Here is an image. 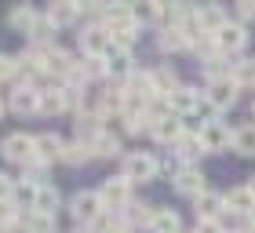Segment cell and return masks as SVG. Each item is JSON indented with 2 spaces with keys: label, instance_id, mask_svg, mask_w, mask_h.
Masks as SVG:
<instances>
[{
  "label": "cell",
  "instance_id": "6",
  "mask_svg": "<svg viewBox=\"0 0 255 233\" xmlns=\"http://www.w3.org/2000/svg\"><path fill=\"white\" fill-rule=\"evenodd\" d=\"M215 44H219V51H241L248 44V26H241V22H226V26L215 33Z\"/></svg>",
  "mask_w": 255,
  "mask_h": 233
},
{
  "label": "cell",
  "instance_id": "31",
  "mask_svg": "<svg viewBox=\"0 0 255 233\" xmlns=\"http://www.w3.org/2000/svg\"><path fill=\"white\" fill-rule=\"evenodd\" d=\"M11 201H15V179H7L0 171V204H11Z\"/></svg>",
  "mask_w": 255,
  "mask_h": 233
},
{
  "label": "cell",
  "instance_id": "7",
  "mask_svg": "<svg viewBox=\"0 0 255 233\" xmlns=\"http://www.w3.org/2000/svg\"><path fill=\"white\" fill-rule=\"evenodd\" d=\"M102 201H99V193H77L73 197V215L80 219V223H99L102 219Z\"/></svg>",
  "mask_w": 255,
  "mask_h": 233
},
{
  "label": "cell",
  "instance_id": "12",
  "mask_svg": "<svg viewBox=\"0 0 255 233\" xmlns=\"http://www.w3.org/2000/svg\"><path fill=\"white\" fill-rule=\"evenodd\" d=\"M168 106L175 110V113H182V116H190V110L201 106V91H197V88H182V84H179V88L168 95Z\"/></svg>",
  "mask_w": 255,
  "mask_h": 233
},
{
  "label": "cell",
  "instance_id": "32",
  "mask_svg": "<svg viewBox=\"0 0 255 233\" xmlns=\"http://www.w3.org/2000/svg\"><path fill=\"white\" fill-rule=\"evenodd\" d=\"M15 73H18V58L0 55V80H7V77H15Z\"/></svg>",
  "mask_w": 255,
  "mask_h": 233
},
{
  "label": "cell",
  "instance_id": "10",
  "mask_svg": "<svg viewBox=\"0 0 255 233\" xmlns=\"http://www.w3.org/2000/svg\"><path fill=\"white\" fill-rule=\"evenodd\" d=\"M226 11L223 7H215V4H208V7H197V26H201V33H208V37H215L219 29L226 26Z\"/></svg>",
  "mask_w": 255,
  "mask_h": 233
},
{
  "label": "cell",
  "instance_id": "11",
  "mask_svg": "<svg viewBox=\"0 0 255 233\" xmlns=\"http://www.w3.org/2000/svg\"><path fill=\"white\" fill-rule=\"evenodd\" d=\"M11 110L15 113H40V91L29 88V84L15 88L11 91Z\"/></svg>",
  "mask_w": 255,
  "mask_h": 233
},
{
  "label": "cell",
  "instance_id": "9",
  "mask_svg": "<svg viewBox=\"0 0 255 233\" xmlns=\"http://www.w3.org/2000/svg\"><path fill=\"white\" fill-rule=\"evenodd\" d=\"M237 102V84L234 80H215L212 88H208V106L212 110H230Z\"/></svg>",
  "mask_w": 255,
  "mask_h": 233
},
{
  "label": "cell",
  "instance_id": "34",
  "mask_svg": "<svg viewBox=\"0 0 255 233\" xmlns=\"http://www.w3.org/2000/svg\"><path fill=\"white\" fill-rule=\"evenodd\" d=\"M128 208H131V212H128V215H131V219H135V223H146V219H153V215H149V212H146V204H142V201H131V204H128Z\"/></svg>",
  "mask_w": 255,
  "mask_h": 233
},
{
  "label": "cell",
  "instance_id": "41",
  "mask_svg": "<svg viewBox=\"0 0 255 233\" xmlns=\"http://www.w3.org/2000/svg\"><path fill=\"white\" fill-rule=\"evenodd\" d=\"M77 233H84V230H77Z\"/></svg>",
  "mask_w": 255,
  "mask_h": 233
},
{
  "label": "cell",
  "instance_id": "38",
  "mask_svg": "<svg viewBox=\"0 0 255 233\" xmlns=\"http://www.w3.org/2000/svg\"><path fill=\"white\" fill-rule=\"evenodd\" d=\"M0 116H4V102H0Z\"/></svg>",
  "mask_w": 255,
  "mask_h": 233
},
{
  "label": "cell",
  "instance_id": "19",
  "mask_svg": "<svg viewBox=\"0 0 255 233\" xmlns=\"http://www.w3.org/2000/svg\"><path fill=\"white\" fill-rule=\"evenodd\" d=\"M106 73H113V77H128V80H131V73H135L131 55H128L124 48H113V51H110V62H106Z\"/></svg>",
  "mask_w": 255,
  "mask_h": 233
},
{
  "label": "cell",
  "instance_id": "37",
  "mask_svg": "<svg viewBox=\"0 0 255 233\" xmlns=\"http://www.w3.org/2000/svg\"><path fill=\"white\" fill-rule=\"evenodd\" d=\"M248 193L255 197V175H252V179H248Z\"/></svg>",
  "mask_w": 255,
  "mask_h": 233
},
{
  "label": "cell",
  "instance_id": "21",
  "mask_svg": "<svg viewBox=\"0 0 255 233\" xmlns=\"http://www.w3.org/2000/svg\"><path fill=\"white\" fill-rule=\"evenodd\" d=\"M55 208H59V190H55V186H40L37 201H33V212L37 215H55Z\"/></svg>",
  "mask_w": 255,
  "mask_h": 233
},
{
  "label": "cell",
  "instance_id": "13",
  "mask_svg": "<svg viewBox=\"0 0 255 233\" xmlns=\"http://www.w3.org/2000/svg\"><path fill=\"white\" fill-rule=\"evenodd\" d=\"M62 153H66V142H62L59 135H51V131L48 135H37V160H40L44 168H48L51 160H59Z\"/></svg>",
  "mask_w": 255,
  "mask_h": 233
},
{
  "label": "cell",
  "instance_id": "28",
  "mask_svg": "<svg viewBox=\"0 0 255 233\" xmlns=\"http://www.w3.org/2000/svg\"><path fill=\"white\" fill-rule=\"evenodd\" d=\"M230 80H234L237 88H241V84H255V58H248V62H237Z\"/></svg>",
  "mask_w": 255,
  "mask_h": 233
},
{
  "label": "cell",
  "instance_id": "29",
  "mask_svg": "<svg viewBox=\"0 0 255 233\" xmlns=\"http://www.w3.org/2000/svg\"><path fill=\"white\" fill-rule=\"evenodd\" d=\"M51 230H55V219L51 215H37V212H33L26 219V233H51Z\"/></svg>",
  "mask_w": 255,
  "mask_h": 233
},
{
  "label": "cell",
  "instance_id": "22",
  "mask_svg": "<svg viewBox=\"0 0 255 233\" xmlns=\"http://www.w3.org/2000/svg\"><path fill=\"white\" fill-rule=\"evenodd\" d=\"M91 153H95V157H117V153H121V142H117V135H110V131H99L95 138H91Z\"/></svg>",
  "mask_w": 255,
  "mask_h": 233
},
{
  "label": "cell",
  "instance_id": "39",
  "mask_svg": "<svg viewBox=\"0 0 255 233\" xmlns=\"http://www.w3.org/2000/svg\"><path fill=\"white\" fill-rule=\"evenodd\" d=\"M113 233H124V230H113Z\"/></svg>",
  "mask_w": 255,
  "mask_h": 233
},
{
  "label": "cell",
  "instance_id": "16",
  "mask_svg": "<svg viewBox=\"0 0 255 233\" xmlns=\"http://www.w3.org/2000/svg\"><path fill=\"white\" fill-rule=\"evenodd\" d=\"M226 212H237V215H252L255 212V197L248 193V186H237V190L226 193Z\"/></svg>",
  "mask_w": 255,
  "mask_h": 233
},
{
  "label": "cell",
  "instance_id": "3",
  "mask_svg": "<svg viewBox=\"0 0 255 233\" xmlns=\"http://www.w3.org/2000/svg\"><path fill=\"white\" fill-rule=\"evenodd\" d=\"M80 48H84L88 58H106L113 51V37L106 26H88L84 33H80Z\"/></svg>",
  "mask_w": 255,
  "mask_h": 233
},
{
  "label": "cell",
  "instance_id": "5",
  "mask_svg": "<svg viewBox=\"0 0 255 233\" xmlns=\"http://www.w3.org/2000/svg\"><path fill=\"white\" fill-rule=\"evenodd\" d=\"M201 146H204V153H215V149L234 146V127H226L223 120H208L201 127Z\"/></svg>",
  "mask_w": 255,
  "mask_h": 233
},
{
  "label": "cell",
  "instance_id": "33",
  "mask_svg": "<svg viewBox=\"0 0 255 233\" xmlns=\"http://www.w3.org/2000/svg\"><path fill=\"white\" fill-rule=\"evenodd\" d=\"M237 18H241V26H245V22H255V0L237 4Z\"/></svg>",
  "mask_w": 255,
  "mask_h": 233
},
{
  "label": "cell",
  "instance_id": "24",
  "mask_svg": "<svg viewBox=\"0 0 255 233\" xmlns=\"http://www.w3.org/2000/svg\"><path fill=\"white\" fill-rule=\"evenodd\" d=\"M149 223H153V233H182V223H179V215L175 212H153V219H149Z\"/></svg>",
  "mask_w": 255,
  "mask_h": 233
},
{
  "label": "cell",
  "instance_id": "8",
  "mask_svg": "<svg viewBox=\"0 0 255 233\" xmlns=\"http://www.w3.org/2000/svg\"><path fill=\"white\" fill-rule=\"evenodd\" d=\"M171 182H175V190H179L182 197H201V193L208 190V186H204V175L197 171V168H179Z\"/></svg>",
  "mask_w": 255,
  "mask_h": 233
},
{
  "label": "cell",
  "instance_id": "23",
  "mask_svg": "<svg viewBox=\"0 0 255 233\" xmlns=\"http://www.w3.org/2000/svg\"><path fill=\"white\" fill-rule=\"evenodd\" d=\"M157 48H160V51H179V48H186L182 29H179V26H164V29H160V37H157Z\"/></svg>",
  "mask_w": 255,
  "mask_h": 233
},
{
  "label": "cell",
  "instance_id": "20",
  "mask_svg": "<svg viewBox=\"0 0 255 233\" xmlns=\"http://www.w3.org/2000/svg\"><path fill=\"white\" fill-rule=\"evenodd\" d=\"M48 18H51L55 29H59V26H73V22L80 18V4H51Z\"/></svg>",
  "mask_w": 255,
  "mask_h": 233
},
{
  "label": "cell",
  "instance_id": "2",
  "mask_svg": "<svg viewBox=\"0 0 255 233\" xmlns=\"http://www.w3.org/2000/svg\"><path fill=\"white\" fill-rule=\"evenodd\" d=\"M157 171H160V160L153 153H131V157H124V179H131V182H153Z\"/></svg>",
  "mask_w": 255,
  "mask_h": 233
},
{
  "label": "cell",
  "instance_id": "27",
  "mask_svg": "<svg viewBox=\"0 0 255 233\" xmlns=\"http://www.w3.org/2000/svg\"><path fill=\"white\" fill-rule=\"evenodd\" d=\"M91 157H95V153H91V146H84V142H69L66 153H62L66 164H84V160H91Z\"/></svg>",
  "mask_w": 255,
  "mask_h": 233
},
{
  "label": "cell",
  "instance_id": "35",
  "mask_svg": "<svg viewBox=\"0 0 255 233\" xmlns=\"http://www.w3.org/2000/svg\"><path fill=\"white\" fill-rule=\"evenodd\" d=\"M197 233H226V230H223L219 219H201V223H197Z\"/></svg>",
  "mask_w": 255,
  "mask_h": 233
},
{
  "label": "cell",
  "instance_id": "36",
  "mask_svg": "<svg viewBox=\"0 0 255 233\" xmlns=\"http://www.w3.org/2000/svg\"><path fill=\"white\" fill-rule=\"evenodd\" d=\"M11 226H15V208L0 204V230H11Z\"/></svg>",
  "mask_w": 255,
  "mask_h": 233
},
{
  "label": "cell",
  "instance_id": "4",
  "mask_svg": "<svg viewBox=\"0 0 255 233\" xmlns=\"http://www.w3.org/2000/svg\"><path fill=\"white\" fill-rule=\"evenodd\" d=\"M4 157L15 160V164H29V160H37V138H33V135H22V131L7 135V138H4Z\"/></svg>",
  "mask_w": 255,
  "mask_h": 233
},
{
  "label": "cell",
  "instance_id": "26",
  "mask_svg": "<svg viewBox=\"0 0 255 233\" xmlns=\"http://www.w3.org/2000/svg\"><path fill=\"white\" fill-rule=\"evenodd\" d=\"M153 88L164 91V95H171V91L179 88V80H175V73H171L168 66H160V69H153Z\"/></svg>",
  "mask_w": 255,
  "mask_h": 233
},
{
  "label": "cell",
  "instance_id": "40",
  "mask_svg": "<svg viewBox=\"0 0 255 233\" xmlns=\"http://www.w3.org/2000/svg\"><path fill=\"white\" fill-rule=\"evenodd\" d=\"M252 230H255V219H252Z\"/></svg>",
  "mask_w": 255,
  "mask_h": 233
},
{
  "label": "cell",
  "instance_id": "1",
  "mask_svg": "<svg viewBox=\"0 0 255 233\" xmlns=\"http://www.w3.org/2000/svg\"><path fill=\"white\" fill-rule=\"evenodd\" d=\"M99 201L106 212H121V208L131 204V179H124V175H113V179L102 182L99 190Z\"/></svg>",
  "mask_w": 255,
  "mask_h": 233
},
{
  "label": "cell",
  "instance_id": "25",
  "mask_svg": "<svg viewBox=\"0 0 255 233\" xmlns=\"http://www.w3.org/2000/svg\"><path fill=\"white\" fill-rule=\"evenodd\" d=\"M182 135V127H179V120L175 116H164V120H157L153 124V138H160V142H171L175 146V138Z\"/></svg>",
  "mask_w": 255,
  "mask_h": 233
},
{
  "label": "cell",
  "instance_id": "17",
  "mask_svg": "<svg viewBox=\"0 0 255 233\" xmlns=\"http://www.w3.org/2000/svg\"><path fill=\"white\" fill-rule=\"evenodd\" d=\"M234 153H241V157H255V124H241V127H234Z\"/></svg>",
  "mask_w": 255,
  "mask_h": 233
},
{
  "label": "cell",
  "instance_id": "18",
  "mask_svg": "<svg viewBox=\"0 0 255 233\" xmlns=\"http://www.w3.org/2000/svg\"><path fill=\"white\" fill-rule=\"evenodd\" d=\"M37 11H33L29 4H18V7H11V15H7V22L15 26L18 33H33V26H37Z\"/></svg>",
  "mask_w": 255,
  "mask_h": 233
},
{
  "label": "cell",
  "instance_id": "14",
  "mask_svg": "<svg viewBox=\"0 0 255 233\" xmlns=\"http://www.w3.org/2000/svg\"><path fill=\"white\" fill-rule=\"evenodd\" d=\"M193 204H197V215H201V219H219L226 212V197L212 193V190H204L201 197H193Z\"/></svg>",
  "mask_w": 255,
  "mask_h": 233
},
{
  "label": "cell",
  "instance_id": "30",
  "mask_svg": "<svg viewBox=\"0 0 255 233\" xmlns=\"http://www.w3.org/2000/svg\"><path fill=\"white\" fill-rule=\"evenodd\" d=\"M33 40H40V44H51V37H55V26H51V18H37V26H33V33H29Z\"/></svg>",
  "mask_w": 255,
  "mask_h": 233
},
{
  "label": "cell",
  "instance_id": "15",
  "mask_svg": "<svg viewBox=\"0 0 255 233\" xmlns=\"http://www.w3.org/2000/svg\"><path fill=\"white\" fill-rule=\"evenodd\" d=\"M204 153L201 146V135H179L175 138V157L182 160V168H193V160Z\"/></svg>",
  "mask_w": 255,
  "mask_h": 233
}]
</instances>
